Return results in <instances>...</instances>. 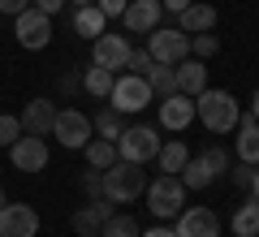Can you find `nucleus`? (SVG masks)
I'll return each mask as SVG.
<instances>
[{"label": "nucleus", "instance_id": "nucleus-1", "mask_svg": "<svg viewBox=\"0 0 259 237\" xmlns=\"http://www.w3.org/2000/svg\"><path fill=\"white\" fill-rule=\"evenodd\" d=\"M194 121H203L212 134H229L242 121V104L233 100V91H212L207 86L203 95H194Z\"/></svg>", "mask_w": 259, "mask_h": 237}, {"label": "nucleus", "instance_id": "nucleus-2", "mask_svg": "<svg viewBox=\"0 0 259 237\" xmlns=\"http://www.w3.org/2000/svg\"><path fill=\"white\" fill-rule=\"evenodd\" d=\"M143 190H147V173H143V164L117 160V164L104 168V199H108V203H134Z\"/></svg>", "mask_w": 259, "mask_h": 237}, {"label": "nucleus", "instance_id": "nucleus-3", "mask_svg": "<svg viewBox=\"0 0 259 237\" xmlns=\"http://www.w3.org/2000/svg\"><path fill=\"white\" fill-rule=\"evenodd\" d=\"M186 185H182V177H173V173H160L156 181L147 185V207H151V216H160V220H177L182 216V207H186Z\"/></svg>", "mask_w": 259, "mask_h": 237}, {"label": "nucleus", "instance_id": "nucleus-4", "mask_svg": "<svg viewBox=\"0 0 259 237\" xmlns=\"http://www.w3.org/2000/svg\"><path fill=\"white\" fill-rule=\"evenodd\" d=\"M160 129L151 125H125L117 138V160H130V164H147V160H156L160 155Z\"/></svg>", "mask_w": 259, "mask_h": 237}, {"label": "nucleus", "instance_id": "nucleus-5", "mask_svg": "<svg viewBox=\"0 0 259 237\" xmlns=\"http://www.w3.org/2000/svg\"><path fill=\"white\" fill-rule=\"evenodd\" d=\"M112 108L121 112V117H134V112H143L156 95H151V86H147V78L143 73H117L112 78Z\"/></svg>", "mask_w": 259, "mask_h": 237}, {"label": "nucleus", "instance_id": "nucleus-6", "mask_svg": "<svg viewBox=\"0 0 259 237\" xmlns=\"http://www.w3.org/2000/svg\"><path fill=\"white\" fill-rule=\"evenodd\" d=\"M52 138H56L61 147H69V151H78V147H87V143L95 138V125H91V117H87L82 108H56Z\"/></svg>", "mask_w": 259, "mask_h": 237}, {"label": "nucleus", "instance_id": "nucleus-7", "mask_svg": "<svg viewBox=\"0 0 259 237\" xmlns=\"http://www.w3.org/2000/svg\"><path fill=\"white\" fill-rule=\"evenodd\" d=\"M147 52L156 65H182L190 56V35L177 30V26H156L147 35Z\"/></svg>", "mask_w": 259, "mask_h": 237}, {"label": "nucleus", "instance_id": "nucleus-8", "mask_svg": "<svg viewBox=\"0 0 259 237\" xmlns=\"http://www.w3.org/2000/svg\"><path fill=\"white\" fill-rule=\"evenodd\" d=\"M13 35H18V43L26 48V52H44V48L52 43V18L30 5V9H22L18 18H13Z\"/></svg>", "mask_w": 259, "mask_h": 237}, {"label": "nucleus", "instance_id": "nucleus-9", "mask_svg": "<svg viewBox=\"0 0 259 237\" xmlns=\"http://www.w3.org/2000/svg\"><path fill=\"white\" fill-rule=\"evenodd\" d=\"M130 52H134V43H130L125 35H100L91 39V65H100V69H125L130 65Z\"/></svg>", "mask_w": 259, "mask_h": 237}, {"label": "nucleus", "instance_id": "nucleus-10", "mask_svg": "<svg viewBox=\"0 0 259 237\" xmlns=\"http://www.w3.org/2000/svg\"><path fill=\"white\" fill-rule=\"evenodd\" d=\"M9 160H13V168H18V173H44V168H48V160H52V151H48V143H44V138L22 134L18 143L9 147Z\"/></svg>", "mask_w": 259, "mask_h": 237}, {"label": "nucleus", "instance_id": "nucleus-11", "mask_svg": "<svg viewBox=\"0 0 259 237\" xmlns=\"http://www.w3.org/2000/svg\"><path fill=\"white\" fill-rule=\"evenodd\" d=\"M39 233V211L26 203H5L0 207V237H35Z\"/></svg>", "mask_w": 259, "mask_h": 237}, {"label": "nucleus", "instance_id": "nucleus-12", "mask_svg": "<svg viewBox=\"0 0 259 237\" xmlns=\"http://www.w3.org/2000/svg\"><path fill=\"white\" fill-rule=\"evenodd\" d=\"M160 18H164V5H160V0H130L125 13H121V22H125L130 35H151V30L160 26Z\"/></svg>", "mask_w": 259, "mask_h": 237}, {"label": "nucleus", "instance_id": "nucleus-13", "mask_svg": "<svg viewBox=\"0 0 259 237\" xmlns=\"http://www.w3.org/2000/svg\"><path fill=\"white\" fill-rule=\"evenodd\" d=\"M177 237H221V220L212 207H186L177 216Z\"/></svg>", "mask_w": 259, "mask_h": 237}, {"label": "nucleus", "instance_id": "nucleus-14", "mask_svg": "<svg viewBox=\"0 0 259 237\" xmlns=\"http://www.w3.org/2000/svg\"><path fill=\"white\" fill-rule=\"evenodd\" d=\"M190 121H194V100H190V95L173 91V95H164V100H160V125H164V129L182 134Z\"/></svg>", "mask_w": 259, "mask_h": 237}, {"label": "nucleus", "instance_id": "nucleus-15", "mask_svg": "<svg viewBox=\"0 0 259 237\" xmlns=\"http://www.w3.org/2000/svg\"><path fill=\"white\" fill-rule=\"evenodd\" d=\"M22 134H35V138H44V134H52V121H56V104H48V100H30L26 108H22Z\"/></svg>", "mask_w": 259, "mask_h": 237}, {"label": "nucleus", "instance_id": "nucleus-16", "mask_svg": "<svg viewBox=\"0 0 259 237\" xmlns=\"http://www.w3.org/2000/svg\"><path fill=\"white\" fill-rule=\"evenodd\" d=\"M112 216V203L108 199H91L87 207H78L74 211V228H78V237H100V228H104V220Z\"/></svg>", "mask_w": 259, "mask_h": 237}, {"label": "nucleus", "instance_id": "nucleus-17", "mask_svg": "<svg viewBox=\"0 0 259 237\" xmlns=\"http://www.w3.org/2000/svg\"><path fill=\"white\" fill-rule=\"evenodd\" d=\"M177 30H186V35L216 30V5H199V0H190V5L177 13Z\"/></svg>", "mask_w": 259, "mask_h": 237}, {"label": "nucleus", "instance_id": "nucleus-18", "mask_svg": "<svg viewBox=\"0 0 259 237\" xmlns=\"http://www.w3.org/2000/svg\"><path fill=\"white\" fill-rule=\"evenodd\" d=\"M233 151H238L242 164H259V121H255V117H242V121H238Z\"/></svg>", "mask_w": 259, "mask_h": 237}, {"label": "nucleus", "instance_id": "nucleus-19", "mask_svg": "<svg viewBox=\"0 0 259 237\" xmlns=\"http://www.w3.org/2000/svg\"><path fill=\"white\" fill-rule=\"evenodd\" d=\"M177 91H182V95H190V100L207 91V69H203V61L186 56V61L177 65Z\"/></svg>", "mask_w": 259, "mask_h": 237}, {"label": "nucleus", "instance_id": "nucleus-20", "mask_svg": "<svg viewBox=\"0 0 259 237\" xmlns=\"http://www.w3.org/2000/svg\"><path fill=\"white\" fill-rule=\"evenodd\" d=\"M186 160H190V147H186V138H168V143H160V155H156V164L160 173H182Z\"/></svg>", "mask_w": 259, "mask_h": 237}, {"label": "nucleus", "instance_id": "nucleus-21", "mask_svg": "<svg viewBox=\"0 0 259 237\" xmlns=\"http://www.w3.org/2000/svg\"><path fill=\"white\" fill-rule=\"evenodd\" d=\"M104 26H108V18H104L95 5H82V9H74V35H82V39H100V35H104Z\"/></svg>", "mask_w": 259, "mask_h": 237}, {"label": "nucleus", "instance_id": "nucleus-22", "mask_svg": "<svg viewBox=\"0 0 259 237\" xmlns=\"http://www.w3.org/2000/svg\"><path fill=\"white\" fill-rule=\"evenodd\" d=\"M177 177H182V185H186V190H207V185L216 181V177H212V168L203 164V155H190V160H186V168H182Z\"/></svg>", "mask_w": 259, "mask_h": 237}, {"label": "nucleus", "instance_id": "nucleus-23", "mask_svg": "<svg viewBox=\"0 0 259 237\" xmlns=\"http://www.w3.org/2000/svg\"><path fill=\"white\" fill-rule=\"evenodd\" d=\"M82 151H87V164L100 168V173H104L108 164H117V143H112V138H91Z\"/></svg>", "mask_w": 259, "mask_h": 237}, {"label": "nucleus", "instance_id": "nucleus-24", "mask_svg": "<svg viewBox=\"0 0 259 237\" xmlns=\"http://www.w3.org/2000/svg\"><path fill=\"white\" fill-rule=\"evenodd\" d=\"M233 233L238 237H259V199H246L233 211Z\"/></svg>", "mask_w": 259, "mask_h": 237}, {"label": "nucleus", "instance_id": "nucleus-25", "mask_svg": "<svg viewBox=\"0 0 259 237\" xmlns=\"http://www.w3.org/2000/svg\"><path fill=\"white\" fill-rule=\"evenodd\" d=\"M112 78H117L112 69L87 65V73H82V86H87V95H95V100H108V95H112Z\"/></svg>", "mask_w": 259, "mask_h": 237}, {"label": "nucleus", "instance_id": "nucleus-26", "mask_svg": "<svg viewBox=\"0 0 259 237\" xmlns=\"http://www.w3.org/2000/svg\"><path fill=\"white\" fill-rule=\"evenodd\" d=\"M147 86H151V95H156V100L173 95V91H177V65H151Z\"/></svg>", "mask_w": 259, "mask_h": 237}, {"label": "nucleus", "instance_id": "nucleus-27", "mask_svg": "<svg viewBox=\"0 0 259 237\" xmlns=\"http://www.w3.org/2000/svg\"><path fill=\"white\" fill-rule=\"evenodd\" d=\"M95 129H100V138H112V143H117L121 138V129H125V121H121V112L112 108V104H104L100 112H95V121H91Z\"/></svg>", "mask_w": 259, "mask_h": 237}, {"label": "nucleus", "instance_id": "nucleus-28", "mask_svg": "<svg viewBox=\"0 0 259 237\" xmlns=\"http://www.w3.org/2000/svg\"><path fill=\"white\" fill-rule=\"evenodd\" d=\"M139 233H143V228H139L134 216H108L104 228H100V237H139Z\"/></svg>", "mask_w": 259, "mask_h": 237}, {"label": "nucleus", "instance_id": "nucleus-29", "mask_svg": "<svg viewBox=\"0 0 259 237\" xmlns=\"http://www.w3.org/2000/svg\"><path fill=\"white\" fill-rule=\"evenodd\" d=\"M216 52H221V39H216V30H203V35H190V56H194V61H212Z\"/></svg>", "mask_w": 259, "mask_h": 237}, {"label": "nucleus", "instance_id": "nucleus-30", "mask_svg": "<svg viewBox=\"0 0 259 237\" xmlns=\"http://www.w3.org/2000/svg\"><path fill=\"white\" fill-rule=\"evenodd\" d=\"M22 138V121L9 117V112H0V147H13Z\"/></svg>", "mask_w": 259, "mask_h": 237}, {"label": "nucleus", "instance_id": "nucleus-31", "mask_svg": "<svg viewBox=\"0 0 259 237\" xmlns=\"http://www.w3.org/2000/svg\"><path fill=\"white\" fill-rule=\"evenodd\" d=\"M203 164L212 168V177L229 173V151H225V147H207V151H203Z\"/></svg>", "mask_w": 259, "mask_h": 237}, {"label": "nucleus", "instance_id": "nucleus-32", "mask_svg": "<svg viewBox=\"0 0 259 237\" xmlns=\"http://www.w3.org/2000/svg\"><path fill=\"white\" fill-rule=\"evenodd\" d=\"M151 65H156V61H151V52H147V48H134V52H130L125 73H143V78H147V73H151Z\"/></svg>", "mask_w": 259, "mask_h": 237}, {"label": "nucleus", "instance_id": "nucleus-33", "mask_svg": "<svg viewBox=\"0 0 259 237\" xmlns=\"http://www.w3.org/2000/svg\"><path fill=\"white\" fill-rule=\"evenodd\" d=\"M82 190L91 194V199H104V173H100V168H91V173H82Z\"/></svg>", "mask_w": 259, "mask_h": 237}, {"label": "nucleus", "instance_id": "nucleus-34", "mask_svg": "<svg viewBox=\"0 0 259 237\" xmlns=\"http://www.w3.org/2000/svg\"><path fill=\"white\" fill-rule=\"evenodd\" d=\"M250 177H255V164H238V168H229V181L238 185V190H246Z\"/></svg>", "mask_w": 259, "mask_h": 237}, {"label": "nucleus", "instance_id": "nucleus-35", "mask_svg": "<svg viewBox=\"0 0 259 237\" xmlns=\"http://www.w3.org/2000/svg\"><path fill=\"white\" fill-rule=\"evenodd\" d=\"M125 5H130V0H95V9H100L104 18H121V13H125Z\"/></svg>", "mask_w": 259, "mask_h": 237}, {"label": "nucleus", "instance_id": "nucleus-36", "mask_svg": "<svg viewBox=\"0 0 259 237\" xmlns=\"http://www.w3.org/2000/svg\"><path fill=\"white\" fill-rule=\"evenodd\" d=\"M22 9H30V0H0V13L5 18H18Z\"/></svg>", "mask_w": 259, "mask_h": 237}, {"label": "nucleus", "instance_id": "nucleus-37", "mask_svg": "<svg viewBox=\"0 0 259 237\" xmlns=\"http://www.w3.org/2000/svg\"><path fill=\"white\" fill-rule=\"evenodd\" d=\"M30 5H35L39 13H48V18H56V13L65 9V0H30Z\"/></svg>", "mask_w": 259, "mask_h": 237}, {"label": "nucleus", "instance_id": "nucleus-38", "mask_svg": "<svg viewBox=\"0 0 259 237\" xmlns=\"http://www.w3.org/2000/svg\"><path fill=\"white\" fill-rule=\"evenodd\" d=\"M160 5H164V13H182L190 0H160Z\"/></svg>", "mask_w": 259, "mask_h": 237}, {"label": "nucleus", "instance_id": "nucleus-39", "mask_svg": "<svg viewBox=\"0 0 259 237\" xmlns=\"http://www.w3.org/2000/svg\"><path fill=\"white\" fill-rule=\"evenodd\" d=\"M139 237H177L173 228H147V233H139Z\"/></svg>", "mask_w": 259, "mask_h": 237}, {"label": "nucleus", "instance_id": "nucleus-40", "mask_svg": "<svg viewBox=\"0 0 259 237\" xmlns=\"http://www.w3.org/2000/svg\"><path fill=\"white\" fill-rule=\"evenodd\" d=\"M246 190H250V199H259V164H255V177H250V185H246Z\"/></svg>", "mask_w": 259, "mask_h": 237}, {"label": "nucleus", "instance_id": "nucleus-41", "mask_svg": "<svg viewBox=\"0 0 259 237\" xmlns=\"http://www.w3.org/2000/svg\"><path fill=\"white\" fill-rule=\"evenodd\" d=\"M250 117L259 121V86H255V95H250Z\"/></svg>", "mask_w": 259, "mask_h": 237}, {"label": "nucleus", "instance_id": "nucleus-42", "mask_svg": "<svg viewBox=\"0 0 259 237\" xmlns=\"http://www.w3.org/2000/svg\"><path fill=\"white\" fill-rule=\"evenodd\" d=\"M5 203H9V194H5V185H0V207H5Z\"/></svg>", "mask_w": 259, "mask_h": 237}, {"label": "nucleus", "instance_id": "nucleus-43", "mask_svg": "<svg viewBox=\"0 0 259 237\" xmlns=\"http://www.w3.org/2000/svg\"><path fill=\"white\" fill-rule=\"evenodd\" d=\"M74 5H78V9H82V5H95V0H74Z\"/></svg>", "mask_w": 259, "mask_h": 237}]
</instances>
